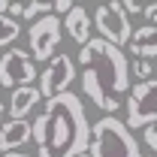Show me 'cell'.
<instances>
[{"label": "cell", "mask_w": 157, "mask_h": 157, "mask_svg": "<svg viewBox=\"0 0 157 157\" xmlns=\"http://www.w3.org/2000/svg\"><path fill=\"white\" fill-rule=\"evenodd\" d=\"M91 136L94 124L88 121L85 103L70 91L48 97L42 112L33 118L36 157H78L91 148Z\"/></svg>", "instance_id": "cell-1"}, {"label": "cell", "mask_w": 157, "mask_h": 157, "mask_svg": "<svg viewBox=\"0 0 157 157\" xmlns=\"http://www.w3.org/2000/svg\"><path fill=\"white\" fill-rule=\"evenodd\" d=\"M82 63V94L97 106L103 115H115L121 100L130 91V60L124 48L109 39H88L78 52Z\"/></svg>", "instance_id": "cell-2"}, {"label": "cell", "mask_w": 157, "mask_h": 157, "mask_svg": "<svg viewBox=\"0 0 157 157\" xmlns=\"http://www.w3.org/2000/svg\"><path fill=\"white\" fill-rule=\"evenodd\" d=\"M94 157H142L139 139L133 136L130 124L115 115H103L94 121V136H91V148Z\"/></svg>", "instance_id": "cell-3"}, {"label": "cell", "mask_w": 157, "mask_h": 157, "mask_svg": "<svg viewBox=\"0 0 157 157\" xmlns=\"http://www.w3.org/2000/svg\"><path fill=\"white\" fill-rule=\"evenodd\" d=\"M94 27L103 39L115 42V45H127L133 30H130V12L124 9L121 0H106L100 3L97 12H94Z\"/></svg>", "instance_id": "cell-4"}, {"label": "cell", "mask_w": 157, "mask_h": 157, "mask_svg": "<svg viewBox=\"0 0 157 157\" xmlns=\"http://www.w3.org/2000/svg\"><path fill=\"white\" fill-rule=\"evenodd\" d=\"M154 121H157V78H145L130 88L127 124H130V130H136V127H148Z\"/></svg>", "instance_id": "cell-5"}, {"label": "cell", "mask_w": 157, "mask_h": 157, "mask_svg": "<svg viewBox=\"0 0 157 157\" xmlns=\"http://www.w3.org/2000/svg\"><path fill=\"white\" fill-rule=\"evenodd\" d=\"M60 18L58 15H42V18L33 21V27L27 30V39H30V52H33V60H52L55 52L60 45Z\"/></svg>", "instance_id": "cell-6"}, {"label": "cell", "mask_w": 157, "mask_h": 157, "mask_svg": "<svg viewBox=\"0 0 157 157\" xmlns=\"http://www.w3.org/2000/svg\"><path fill=\"white\" fill-rule=\"evenodd\" d=\"M39 78L36 67H33V55L24 48H9L0 58V85L3 88H18V85H33Z\"/></svg>", "instance_id": "cell-7"}, {"label": "cell", "mask_w": 157, "mask_h": 157, "mask_svg": "<svg viewBox=\"0 0 157 157\" xmlns=\"http://www.w3.org/2000/svg\"><path fill=\"white\" fill-rule=\"evenodd\" d=\"M73 78H76V63L70 55H55V58L48 60V67L39 73V91H42V97H58L63 91H70V85H73Z\"/></svg>", "instance_id": "cell-8"}, {"label": "cell", "mask_w": 157, "mask_h": 157, "mask_svg": "<svg viewBox=\"0 0 157 157\" xmlns=\"http://www.w3.org/2000/svg\"><path fill=\"white\" fill-rule=\"evenodd\" d=\"M33 139V124L27 118H9L6 124H0V151H15L24 142Z\"/></svg>", "instance_id": "cell-9"}, {"label": "cell", "mask_w": 157, "mask_h": 157, "mask_svg": "<svg viewBox=\"0 0 157 157\" xmlns=\"http://www.w3.org/2000/svg\"><path fill=\"white\" fill-rule=\"evenodd\" d=\"M39 100H45L39 85H18V88H12V94H9V118H27Z\"/></svg>", "instance_id": "cell-10"}, {"label": "cell", "mask_w": 157, "mask_h": 157, "mask_svg": "<svg viewBox=\"0 0 157 157\" xmlns=\"http://www.w3.org/2000/svg\"><path fill=\"white\" fill-rule=\"evenodd\" d=\"M127 45H130V55L133 58L154 60L157 58V24H142V27H136Z\"/></svg>", "instance_id": "cell-11"}, {"label": "cell", "mask_w": 157, "mask_h": 157, "mask_svg": "<svg viewBox=\"0 0 157 157\" xmlns=\"http://www.w3.org/2000/svg\"><path fill=\"white\" fill-rule=\"evenodd\" d=\"M63 27H67V33H70L73 42L85 45V42L91 39V27H94V21H91V15L85 12V6H73V9L67 12V18H63Z\"/></svg>", "instance_id": "cell-12"}, {"label": "cell", "mask_w": 157, "mask_h": 157, "mask_svg": "<svg viewBox=\"0 0 157 157\" xmlns=\"http://www.w3.org/2000/svg\"><path fill=\"white\" fill-rule=\"evenodd\" d=\"M21 33V24L18 18H12V15H0V45H9V42H15Z\"/></svg>", "instance_id": "cell-13"}, {"label": "cell", "mask_w": 157, "mask_h": 157, "mask_svg": "<svg viewBox=\"0 0 157 157\" xmlns=\"http://www.w3.org/2000/svg\"><path fill=\"white\" fill-rule=\"evenodd\" d=\"M130 73H133L139 82L151 78V76H154V60H148V58H136L133 63H130Z\"/></svg>", "instance_id": "cell-14"}, {"label": "cell", "mask_w": 157, "mask_h": 157, "mask_svg": "<svg viewBox=\"0 0 157 157\" xmlns=\"http://www.w3.org/2000/svg\"><path fill=\"white\" fill-rule=\"evenodd\" d=\"M52 6L55 3H45V0H33V3H24V18H42V15H48L52 12Z\"/></svg>", "instance_id": "cell-15"}, {"label": "cell", "mask_w": 157, "mask_h": 157, "mask_svg": "<svg viewBox=\"0 0 157 157\" xmlns=\"http://www.w3.org/2000/svg\"><path fill=\"white\" fill-rule=\"evenodd\" d=\"M145 133H142V142H145V148H151V151H157V121L154 124H148V127H142Z\"/></svg>", "instance_id": "cell-16"}, {"label": "cell", "mask_w": 157, "mask_h": 157, "mask_svg": "<svg viewBox=\"0 0 157 157\" xmlns=\"http://www.w3.org/2000/svg\"><path fill=\"white\" fill-rule=\"evenodd\" d=\"M142 15H145V21H148V24H157V0H154V3H145Z\"/></svg>", "instance_id": "cell-17"}, {"label": "cell", "mask_w": 157, "mask_h": 157, "mask_svg": "<svg viewBox=\"0 0 157 157\" xmlns=\"http://www.w3.org/2000/svg\"><path fill=\"white\" fill-rule=\"evenodd\" d=\"M121 3H124V9H127L130 15H139V12L145 9V3H142V0H121Z\"/></svg>", "instance_id": "cell-18"}, {"label": "cell", "mask_w": 157, "mask_h": 157, "mask_svg": "<svg viewBox=\"0 0 157 157\" xmlns=\"http://www.w3.org/2000/svg\"><path fill=\"white\" fill-rule=\"evenodd\" d=\"M73 6H76V0H55V12L58 15H67Z\"/></svg>", "instance_id": "cell-19"}, {"label": "cell", "mask_w": 157, "mask_h": 157, "mask_svg": "<svg viewBox=\"0 0 157 157\" xmlns=\"http://www.w3.org/2000/svg\"><path fill=\"white\" fill-rule=\"evenodd\" d=\"M6 15H12V18H21V15H24V3H21V0H12Z\"/></svg>", "instance_id": "cell-20"}, {"label": "cell", "mask_w": 157, "mask_h": 157, "mask_svg": "<svg viewBox=\"0 0 157 157\" xmlns=\"http://www.w3.org/2000/svg\"><path fill=\"white\" fill-rule=\"evenodd\" d=\"M9 3H12V0H0V15H6V12H9Z\"/></svg>", "instance_id": "cell-21"}, {"label": "cell", "mask_w": 157, "mask_h": 157, "mask_svg": "<svg viewBox=\"0 0 157 157\" xmlns=\"http://www.w3.org/2000/svg\"><path fill=\"white\" fill-rule=\"evenodd\" d=\"M3 157H27V154H24V151H6Z\"/></svg>", "instance_id": "cell-22"}, {"label": "cell", "mask_w": 157, "mask_h": 157, "mask_svg": "<svg viewBox=\"0 0 157 157\" xmlns=\"http://www.w3.org/2000/svg\"><path fill=\"white\" fill-rule=\"evenodd\" d=\"M78 157H94V154H91V151H85V154H78Z\"/></svg>", "instance_id": "cell-23"}, {"label": "cell", "mask_w": 157, "mask_h": 157, "mask_svg": "<svg viewBox=\"0 0 157 157\" xmlns=\"http://www.w3.org/2000/svg\"><path fill=\"white\" fill-rule=\"evenodd\" d=\"M3 112H6V109H3V103H0V118H3Z\"/></svg>", "instance_id": "cell-24"}, {"label": "cell", "mask_w": 157, "mask_h": 157, "mask_svg": "<svg viewBox=\"0 0 157 157\" xmlns=\"http://www.w3.org/2000/svg\"><path fill=\"white\" fill-rule=\"evenodd\" d=\"M148 157H157V151H151V154H148Z\"/></svg>", "instance_id": "cell-25"}, {"label": "cell", "mask_w": 157, "mask_h": 157, "mask_svg": "<svg viewBox=\"0 0 157 157\" xmlns=\"http://www.w3.org/2000/svg\"><path fill=\"white\" fill-rule=\"evenodd\" d=\"M0 88H3V85H0Z\"/></svg>", "instance_id": "cell-26"}]
</instances>
